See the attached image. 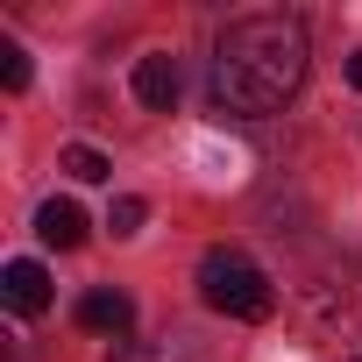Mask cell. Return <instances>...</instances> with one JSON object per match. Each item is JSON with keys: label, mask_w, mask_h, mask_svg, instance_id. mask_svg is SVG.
<instances>
[{"label": "cell", "mask_w": 362, "mask_h": 362, "mask_svg": "<svg viewBox=\"0 0 362 362\" xmlns=\"http://www.w3.org/2000/svg\"><path fill=\"white\" fill-rule=\"evenodd\" d=\"M142 214H149L142 199H114V214H107V228H114V235H135V228H142Z\"/></svg>", "instance_id": "obj_9"}, {"label": "cell", "mask_w": 362, "mask_h": 362, "mask_svg": "<svg viewBox=\"0 0 362 362\" xmlns=\"http://www.w3.org/2000/svg\"><path fill=\"white\" fill-rule=\"evenodd\" d=\"M0 298H8V313H22V320H36L43 305H50V277H43V263H8L0 270Z\"/></svg>", "instance_id": "obj_4"}, {"label": "cell", "mask_w": 362, "mask_h": 362, "mask_svg": "<svg viewBox=\"0 0 362 362\" xmlns=\"http://www.w3.org/2000/svg\"><path fill=\"white\" fill-rule=\"evenodd\" d=\"M348 86H355V93H362V50H355V57H348Z\"/></svg>", "instance_id": "obj_10"}, {"label": "cell", "mask_w": 362, "mask_h": 362, "mask_svg": "<svg viewBox=\"0 0 362 362\" xmlns=\"http://www.w3.org/2000/svg\"><path fill=\"white\" fill-rule=\"evenodd\" d=\"M0 86H8V93H29V50L8 36V43H0Z\"/></svg>", "instance_id": "obj_8"}, {"label": "cell", "mask_w": 362, "mask_h": 362, "mask_svg": "<svg viewBox=\"0 0 362 362\" xmlns=\"http://www.w3.org/2000/svg\"><path fill=\"white\" fill-rule=\"evenodd\" d=\"M177 57H163V50H149V57H135V100L142 107H156V114H170L177 107Z\"/></svg>", "instance_id": "obj_5"}, {"label": "cell", "mask_w": 362, "mask_h": 362, "mask_svg": "<svg viewBox=\"0 0 362 362\" xmlns=\"http://www.w3.org/2000/svg\"><path fill=\"white\" fill-rule=\"evenodd\" d=\"M78 327H86V334L121 341V334L135 327V298H128V291H114V284H93V291L78 298Z\"/></svg>", "instance_id": "obj_3"}, {"label": "cell", "mask_w": 362, "mask_h": 362, "mask_svg": "<svg viewBox=\"0 0 362 362\" xmlns=\"http://www.w3.org/2000/svg\"><path fill=\"white\" fill-rule=\"evenodd\" d=\"M64 170L78 177V185H100V177H107L114 163H107V156H100L93 142H71V149H64Z\"/></svg>", "instance_id": "obj_7"}, {"label": "cell", "mask_w": 362, "mask_h": 362, "mask_svg": "<svg viewBox=\"0 0 362 362\" xmlns=\"http://www.w3.org/2000/svg\"><path fill=\"white\" fill-rule=\"evenodd\" d=\"M305 22L291 15H242L221 29L214 43V78H206V100L214 114H235V121H263L277 114L298 86H305Z\"/></svg>", "instance_id": "obj_1"}, {"label": "cell", "mask_w": 362, "mask_h": 362, "mask_svg": "<svg viewBox=\"0 0 362 362\" xmlns=\"http://www.w3.org/2000/svg\"><path fill=\"white\" fill-rule=\"evenodd\" d=\"M199 298H206L214 313H228V320H270V305H277L270 277H263L242 249H206V256H199Z\"/></svg>", "instance_id": "obj_2"}, {"label": "cell", "mask_w": 362, "mask_h": 362, "mask_svg": "<svg viewBox=\"0 0 362 362\" xmlns=\"http://www.w3.org/2000/svg\"><path fill=\"white\" fill-rule=\"evenodd\" d=\"M36 235H43L50 249H78V242H86V214H78V199H43V206H36Z\"/></svg>", "instance_id": "obj_6"}]
</instances>
